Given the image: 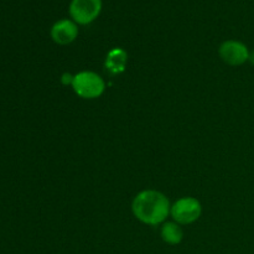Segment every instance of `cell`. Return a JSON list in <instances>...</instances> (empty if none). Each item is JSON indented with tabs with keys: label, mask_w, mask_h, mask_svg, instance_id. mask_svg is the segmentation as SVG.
I'll return each instance as SVG.
<instances>
[{
	"label": "cell",
	"mask_w": 254,
	"mask_h": 254,
	"mask_svg": "<svg viewBox=\"0 0 254 254\" xmlns=\"http://www.w3.org/2000/svg\"><path fill=\"white\" fill-rule=\"evenodd\" d=\"M51 39L57 45H69L78 36V26L73 20L62 19L55 22L51 27Z\"/></svg>",
	"instance_id": "obj_6"
},
{
	"label": "cell",
	"mask_w": 254,
	"mask_h": 254,
	"mask_svg": "<svg viewBox=\"0 0 254 254\" xmlns=\"http://www.w3.org/2000/svg\"><path fill=\"white\" fill-rule=\"evenodd\" d=\"M170 210L169 198L156 190L140 191L131 203V211L136 220L149 226H158L166 222Z\"/></svg>",
	"instance_id": "obj_1"
},
{
	"label": "cell",
	"mask_w": 254,
	"mask_h": 254,
	"mask_svg": "<svg viewBox=\"0 0 254 254\" xmlns=\"http://www.w3.org/2000/svg\"><path fill=\"white\" fill-rule=\"evenodd\" d=\"M161 238L168 245H179L184 238V232L181 225L176 223L175 221L171 222H164L163 227H161Z\"/></svg>",
	"instance_id": "obj_8"
},
{
	"label": "cell",
	"mask_w": 254,
	"mask_h": 254,
	"mask_svg": "<svg viewBox=\"0 0 254 254\" xmlns=\"http://www.w3.org/2000/svg\"><path fill=\"white\" fill-rule=\"evenodd\" d=\"M248 61L254 66V50L252 52H250V57H248Z\"/></svg>",
	"instance_id": "obj_10"
},
{
	"label": "cell",
	"mask_w": 254,
	"mask_h": 254,
	"mask_svg": "<svg viewBox=\"0 0 254 254\" xmlns=\"http://www.w3.org/2000/svg\"><path fill=\"white\" fill-rule=\"evenodd\" d=\"M74 93L83 99L99 98L106 91V82L93 71H82L74 74L72 83Z\"/></svg>",
	"instance_id": "obj_2"
},
{
	"label": "cell",
	"mask_w": 254,
	"mask_h": 254,
	"mask_svg": "<svg viewBox=\"0 0 254 254\" xmlns=\"http://www.w3.org/2000/svg\"><path fill=\"white\" fill-rule=\"evenodd\" d=\"M73 78H74V74L69 73V72H64V74L61 76V83L64 84V86H68V84L73 83Z\"/></svg>",
	"instance_id": "obj_9"
},
{
	"label": "cell",
	"mask_w": 254,
	"mask_h": 254,
	"mask_svg": "<svg viewBox=\"0 0 254 254\" xmlns=\"http://www.w3.org/2000/svg\"><path fill=\"white\" fill-rule=\"evenodd\" d=\"M202 206L195 197L186 196L179 198L171 205L170 215L173 220L179 225H191L201 217Z\"/></svg>",
	"instance_id": "obj_3"
},
{
	"label": "cell",
	"mask_w": 254,
	"mask_h": 254,
	"mask_svg": "<svg viewBox=\"0 0 254 254\" xmlns=\"http://www.w3.org/2000/svg\"><path fill=\"white\" fill-rule=\"evenodd\" d=\"M102 0H72L69 15L77 25H88L99 16Z\"/></svg>",
	"instance_id": "obj_4"
},
{
	"label": "cell",
	"mask_w": 254,
	"mask_h": 254,
	"mask_svg": "<svg viewBox=\"0 0 254 254\" xmlns=\"http://www.w3.org/2000/svg\"><path fill=\"white\" fill-rule=\"evenodd\" d=\"M218 55L221 60L230 66H241L248 61L250 50L243 42L237 40H227L220 45Z\"/></svg>",
	"instance_id": "obj_5"
},
{
	"label": "cell",
	"mask_w": 254,
	"mask_h": 254,
	"mask_svg": "<svg viewBox=\"0 0 254 254\" xmlns=\"http://www.w3.org/2000/svg\"><path fill=\"white\" fill-rule=\"evenodd\" d=\"M127 62H128V54L126 50L114 47L107 54L104 66L112 74H119L126 71Z\"/></svg>",
	"instance_id": "obj_7"
}]
</instances>
